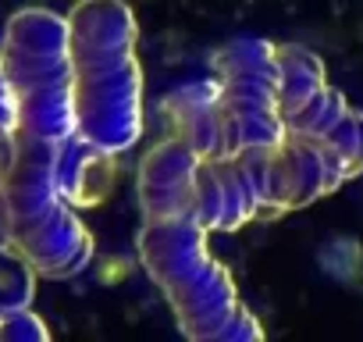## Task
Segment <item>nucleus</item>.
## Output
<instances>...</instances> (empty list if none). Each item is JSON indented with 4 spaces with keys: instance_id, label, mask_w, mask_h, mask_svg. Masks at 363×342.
Segmentation results:
<instances>
[{
    "instance_id": "obj_4",
    "label": "nucleus",
    "mask_w": 363,
    "mask_h": 342,
    "mask_svg": "<svg viewBox=\"0 0 363 342\" xmlns=\"http://www.w3.org/2000/svg\"><path fill=\"white\" fill-rule=\"evenodd\" d=\"M200 153L182 143L178 136L160 139L157 146L146 150L139 164V207L143 218H178L193 214V197H196V167ZM196 218V214H193Z\"/></svg>"
},
{
    "instance_id": "obj_20",
    "label": "nucleus",
    "mask_w": 363,
    "mask_h": 342,
    "mask_svg": "<svg viewBox=\"0 0 363 342\" xmlns=\"http://www.w3.org/2000/svg\"><path fill=\"white\" fill-rule=\"evenodd\" d=\"M15 150H18V132H0V175L15 160Z\"/></svg>"
},
{
    "instance_id": "obj_11",
    "label": "nucleus",
    "mask_w": 363,
    "mask_h": 342,
    "mask_svg": "<svg viewBox=\"0 0 363 342\" xmlns=\"http://www.w3.org/2000/svg\"><path fill=\"white\" fill-rule=\"evenodd\" d=\"M278 93H281V118L289 111H296L299 104H306L310 96H317L320 89H328V75L324 65L313 50L299 47V43H278Z\"/></svg>"
},
{
    "instance_id": "obj_2",
    "label": "nucleus",
    "mask_w": 363,
    "mask_h": 342,
    "mask_svg": "<svg viewBox=\"0 0 363 342\" xmlns=\"http://www.w3.org/2000/svg\"><path fill=\"white\" fill-rule=\"evenodd\" d=\"M79 136L107 153L128 150L143 132V68L139 57H118L75 68Z\"/></svg>"
},
{
    "instance_id": "obj_18",
    "label": "nucleus",
    "mask_w": 363,
    "mask_h": 342,
    "mask_svg": "<svg viewBox=\"0 0 363 342\" xmlns=\"http://www.w3.org/2000/svg\"><path fill=\"white\" fill-rule=\"evenodd\" d=\"M232 338H246V342H260L264 338V328L257 324V317L239 303V310L232 314V321L225 324V331H221V338L218 342H232Z\"/></svg>"
},
{
    "instance_id": "obj_3",
    "label": "nucleus",
    "mask_w": 363,
    "mask_h": 342,
    "mask_svg": "<svg viewBox=\"0 0 363 342\" xmlns=\"http://www.w3.org/2000/svg\"><path fill=\"white\" fill-rule=\"evenodd\" d=\"M43 278H75L93 260V236L75 214V204L61 200L43 218L29 221L8 239Z\"/></svg>"
},
{
    "instance_id": "obj_9",
    "label": "nucleus",
    "mask_w": 363,
    "mask_h": 342,
    "mask_svg": "<svg viewBox=\"0 0 363 342\" xmlns=\"http://www.w3.org/2000/svg\"><path fill=\"white\" fill-rule=\"evenodd\" d=\"M57 186L75 207L100 204L114 186V153L93 146L79 132L57 143Z\"/></svg>"
},
{
    "instance_id": "obj_6",
    "label": "nucleus",
    "mask_w": 363,
    "mask_h": 342,
    "mask_svg": "<svg viewBox=\"0 0 363 342\" xmlns=\"http://www.w3.org/2000/svg\"><path fill=\"white\" fill-rule=\"evenodd\" d=\"M211 228H203L193 214H178V218H143L139 228V260L146 275L167 289L182 278H189L196 267L211 260L207 246Z\"/></svg>"
},
{
    "instance_id": "obj_5",
    "label": "nucleus",
    "mask_w": 363,
    "mask_h": 342,
    "mask_svg": "<svg viewBox=\"0 0 363 342\" xmlns=\"http://www.w3.org/2000/svg\"><path fill=\"white\" fill-rule=\"evenodd\" d=\"M164 296L178 317V328L196 342H218L225 324L239 310V292L232 285L228 267L218 257H211L189 278L167 285Z\"/></svg>"
},
{
    "instance_id": "obj_13",
    "label": "nucleus",
    "mask_w": 363,
    "mask_h": 342,
    "mask_svg": "<svg viewBox=\"0 0 363 342\" xmlns=\"http://www.w3.org/2000/svg\"><path fill=\"white\" fill-rule=\"evenodd\" d=\"M40 271L11 246L0 243V310H22L33 303Z\"/></svg>"
},
{
    "instance_id": "obj_1",
    "label": "nucleus",
    "mask_w": 363,
    "mask_h": 342,
    "mask_svg": "<svg viewBox=\"0 0 363 342\" xmlns=\"http://www.w3.org/2000/svg\"><path fill=\"white\" fill-rule=\"evenodd\" d=\"M4 72L18 96V132L61 143L75 136V61L72 26L47 8H22L0 40Z\"/></svg>"
},
{
    "instance_id": "obj_16",
    "label": "nucleus",
    "mask_w": 363,
    "mask_h": 342,
    "mask_svg": "<svg viewBox=\"0 0 363 342\" xmlns=\"http://www.w3.org/2000/svg\"><path fill=\"white\" fill-rule=\"evenodd\" d=\"M320 139L349 164L352 175H359L363 171V114L359 111H345Z\"/></svg>"
},
{
    "instance_id": "obj_14",
    "label": "nucleus",
    "mask_w": 363,
    "mask_h": 342,
    "mask_svg": "<svg viewBox=\"0 0 363 342\" xmlns=\"http://www.w3.org/2000/svg\"><path fill=\"white\" fill-rule=\"evenodd\" d=\"M193 214L203 228L221 232L225 221V193H221V179L214 160H200L196 167V197H193Z\"/></svg>"
},
{
    "instance_id": "obj_12",
    "label": "nucleus",
    "mask_w": 363,
    "mask_h": 342,
    "mask_svg": "<svg viewBox=\"0 0 363 342\" xmlns=\"http://www.w3.org/2000/svg\"><path fill=\"white\" fill-rule=\"evenodd\" d=\"M214 72L218 79H235V75H253V79H267L278 82V43L267 40H232L228 47H221L214 54Z\"/></svg>"
},
{
    "instance_id": "obj_19",
    "label": "nucleus",
    "mask_w": 363,
    "mask_h": 342,
    "mask_svg": "<svg viewBox=\"0 0 363 342\" xmlns=\"http://www.w3.org/2000/svg\"><path fill=\"white\" fill-rule=\"evenodd\" d=\"M0 132H18V96L4 72V57H0Z\"/></svg>"
},
{
    "instance_id": "obj_8",
    "label": "nucleus",
    "mask_w": 363,
    "mask_h": 342,
    "mask_svg": "<svg viewBox=\"0 0 363 342\" xmlns=\"http://www.w3.org/2000/svg\"><path fill=\"white\" fill-rule=\"evenodd\" d=\"M160 111H164V121L171 125V136H178L182 143H189L203 160L218 157L221 118H225L221 82L178 86L171 96H164Z\"/></svg>"
},
{
    "instance_id": "obj_15",
    "label": "nucleus",
    "mask_w": 363,
    "mask_h": 342,
    "mask_svg": "<svg viewBox=\"0 0 363 342\" xmlns=\"http://www.w3.org/2000/svg\"><path fill=\"white\" fill-rule=\"evenodd\" d=\"M232 111V107H228ZM235 114V111H232ZM239 118V136H242V146H264V150H274L289 139V125L281 118V111L267 107V111H242L235 114Z\"/></svg>"
},
{
    "instance_id": "obj_10",
    "label": "nucleus",
    "mask_w": 363,
    "mask_h": 342,
    "mask_svg": "<svg viewBox=\"0 0 363 342\" xmlns=\"http://www.w3.org/2000/svg\"><path fill=\"white\" fill-rule=\"evenodd\" d=\"M72 47H135L139 26L125 0H79L68 15Z\"/></svg>"
},
{
    "instance_id": "obj_17",
    "label": "nucleus",
    "mask_w": 363,
    "mask_h": 342,
    "mask_svg": "<svg viewBox=\"0 0 363 342\" xmlns=\"http://www.w3.org/2000/svg\"><path fill=\"white\" fill-rule=\"evenodd\" d=\"M47 338H50L47 324L29 307L0 310V342H47Z\"/></svg>"
},
{
    "instance_id": "obj_7",
    "label": "nucleus",
    "mask_w": 363,
    "mask_h": 342,
    "mask_svg": "<svg viewBox=\"0 0 363 342\" xmlns=\"http://www.w3.org/2000/svg\"><path fill=\"white\" fill-rule=\"evenodd\" d=\"M328 197L324 182V160L313 139L292 136L271 150V179H267V214H285Z\"/></svg>"
}]
</instances>
